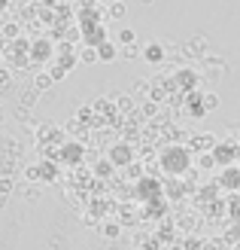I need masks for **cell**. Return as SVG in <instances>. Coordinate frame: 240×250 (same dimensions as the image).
Masks as SVG:
<instances>
[{"instance_id": "6da1fadb", "label": "cell", "mask_w": 240, "mask_h": 250, "mask_svg": "<svg viewBox=\"0 0 240 250\" xmlns=\"http://www.w3.org/2000/svg\"><path fill=\"white\" fill-rule=\"evenodd\" d=\"M28 61H31L34 70H46L49 64H55V46H52V40H34L31 52H28Z\"/></svg>"}, {"instance_id": "7a4b0ae2", "label": "cell", "mask_w": 240, "mask_h": 250, "mask_svg": "<svg viewBox=\"0 0 240 250\" xmlns=\"http://www.w3.org/2000/svg\"><path fill=\"white\" fill-rule=\"evenodd\" d=\"M173 162L180 165V171L188 168V165H192V149L183 146V144L164 146V149H161V168H164V171H173Z\"/></svg>"}, {"instance_id": "3957f363", "label": "cell", "mask_w": 240, "mask_h": 250, "mask_svg": "<svg viewBox=\"0 0 240 250\" xmlns=\"http://www.w3.org/2000/svg\"><path fill=\"white\" fill-rule=\"evenodd\" d=\"M213 159H216L219 168H231L240 162V144L237 141H225V144H216L213 149Z\"/></svg>"}, {"instance_id": "277c9868", "label": "cell", "mask_w": 240, "mask_h": 250, "mask_svg": "<svg viewBox=\"0 0 240 250\" xmlns=\"http://www.w3.org/2000/svg\"><path fill=\"white\" fill-rule=\"evenodd\" d=\"M173 89L180 92V95H192V92H198V83H201V77H198V70H192V67H183V70H173Z\"/></svg>"}, {"instance_id": "5b68a950", "label": "cell", "mask_w": 240, "mask_h": 250, "mask_svg": "<svg viewBox=\"0 0 240 250\" xmlns=\"http://www.w3.org/2000/svg\"><path fill=\"white\" fill-rule=\"evenodd\" d=\"M116 168H128L131 162H134V149L128 146V144H112V149H110V156H107Z\"/></svg>"}, {"instance_id": "8992f818", "label": "cell", "mask_w": 240, "mask_h": 250, "mask_svg": "<svg viewBox=\"0 0 240 250\" xmlns=\"http://www.w3.org/2000/svg\"><path fill=\"white\" fill-rule=\"evenodd\" d=\"M216 134H210V131H204V134H198V137H192V146H188V149H192V153H213V149H216Z\"/></svg>"}, {"instance_id": "52a82bcc", "label": "cell", "mask_w": 240, "mask_h": 250, "mask_svg": "<svg viewBox=\"0 0 240 250\" xmlns=\"http://www.w3.org/2000/svg\"><path fill=\"white\" fill-rule=\"evenodd\" d=\"M122 55V46L116 43V40H107V43H100L97 46V58L104 61V64H112V61H116Z\"/></svg>"}, {"instance_id": "ba28073f", "label": "cell", "mask_w": 240, "mask_h": 250, "mask_svg": "<svg viewBox=\"0 0 240 250\" xmlns=\"http://www.w3.org/2000/svg\"><path fill=\"white\" fill-rule=\"evenodd\" d=\"M222 189H231V192H240V168L231 165V168H222Z\"/></svg>"}, {"instance_id": "9c48e42d", "label": "cell", "mask_w": 240, "mask_h": 250, "mask_svg": "<svg viewBox=\"0 0 240 250\" xmlns=\"http://www.w3.org/2000/svg\"><path fill=\"white\" fill-rule=\"evenodd\" d=\"M164 55H167V49H164L161 43H149V46H143V58L149 61V64H164Z\"/></svg>"}, {"instance_id": "30bf717a", "label": "cell", "mask_w": 240, "mask_h": 250, "mask_svg": "<svg viewBox=\"0 0 240 250\" xmlns=\"http://www.w3.org/2000/svg\"><path fill=\"white\" fill-rule=\"evenodd\" d=\"M185 110L192 116H207V110H204V98H201V92H192V95H185Z\"/></svg>"}, {"instance_id": "8fae6325", "label": "cell", "mask_w": 240, "mask_h": 250, "mask_svg": "<svg viewBox=\"0 0 240 250\" xmlns=\"http://www.w3.org/2000/svg\"><path fill=\"white\" fill-rule=\"evenodd\" d=\"M0 37H3V43H16L21 37V24L18 21H3L0 24Z\"/></svg>"}, {"instance_id": "7c38bea8", "label": "cell", "mask_w": 240, "mask_h": 250, "mask_svg": "<svg viewBox=\"0 0 240 250\" xmlns=\"http://www.w3.org/2000/svg\"><path fill=\"white\" fill-rule=\"evenodd\" d=\"M125 16H128V3H125V0H112L107 6V19L110 21H122Z\"/></svg>"}, {"instance_id": "4fadbf2b", "label": "cell", "mask_w": 240, "mask_h": 250, "mask_svg": "<svg viewBox=\"0 0 240 250\" xmlns=\"http://www.w3.org/2000/svg\"><path fill=\"white\" fill-rule=\"evenodd\" d=\"M52 89V73L49 70H34V92H49Z\"/></svg>"}, {"instance_id": "5bb4252c", "label": "cell", "mask_w": 240, "mask_h": 250, "mask_svg": "<svg viewBox=\"0 0 240 250\" xmlns=\"http://www.w3.org/2000/svg\"><path fill=\"white\" fill-rule=\"evenodd\" d=\"M97 232L104 235V238H110V241L122 238V226H119V223H112V220H107V223H97Z\"/></svg>"}, {"instance_id": "9a60e30c", "label": "cell", "mask_w": 240, "mask_h": 250, "mask_svg": "<svg viewBox=\"0 0 240 250\" xmlns=\"http://www.w3.org/2000/svg\"><path fill=\"white\" fill-rule=\"evenodd\" d=\"M61 149H64V156H61V165H73V162L82 159V146H79V144H76V149H73V144H64Z\"/></svg>"}, {"instance_id": "2e32d148", "label": "cell", "mask_w": 240, "mask_h": 250, "mask_svg": "<svg viewBox=\"0 0 240 250\" xmlns=\"http://www.w3.org/2000/svg\"><path fill=\"white\" fill-rule=\"evenodd\" d=\"M97 49L94 46H79V64H97Z\"/></svg>"}, {"instance_id": "e0dca14e", "label": "cell", "mask_w": 240, "mask_h": 250, "mask_svg": "<svg viewBox=\"0 0 240 250\" xmlns=\"http://www.w3.org/2000/svg\"><path fill=\"white\" fill-rule=\"evenodd\" d=\"M116 43H119L122 49H125V46H134V43H137V31H134V28H122L119 37H116Z\"/></svg>"}, {"instance_id": "ac0fdd59", "label": "cell", "mask_w": 240, "mask_h": 250, "mask_svg": "<svg viewBox=\"0 0 240 250\" xmlns=\"http://www.w3.org/2000/svg\"><path fill=\"white\" fill-rule=\"evenodd\" d=\"M40 177H43V183L58 180V165H52V162H43V165H40Z\"/></svg>"}, {"instance_id": "d6986e66", "label": "cell", "mask_w": 240, "mask_h": 250, "mask_svg": "<svg viewBox=\"0 0 240 250\" xmlns=\"http://www.w3.org/2000/svg\"><path fill=\"white\" fill-rule=\"evenodd\" d=\"M112 168H116V165H112L110 159H100V162H94V177H110V174H112Z\"/></svg>"}, {"instance_id": "ffe728a7", "label": "cell", "mask_w": 240, "mask_h": 250, "mask_svg": "<svg viewBox=\"0 0 240 250\" xmlns=\"http://www.w3.org/2000/svg\"><path fill=\"white\" fill-rule=\"evenodd\" d=\"M201 98H204V110H207V113L219 110V95L216 92H201Z\"/></svg>"}, {"instance_id": "44dd1931", "label": "cell", "mask_w": 240, "mask_h": 250, "mask_svg": "<svg viewBox=\"0 0 240 250\" xmlns=\"http://www.w3.org/2000/svg\"><path fill=\"white\" fill-rule=\"evenodd\" d=\"M125 180H143V165L140 162H131V165L125 168Z\"/></svg>"}, {"instance_id": "7402d4cb", "label": "cell", "mask_w": 240, "mask_h": 250, "mask_svg": "<svg viewBox=\"0 0 240 250\" xmlns=\"http://www.w3.org/2000/svg\"><path fill=\"white\" fill-rule=\"evenodd\" d=\"M198 168L201 171H213V168H219V165H216V159H213V153H201L198 156Z\"/></svg>"}, {"instance_id": "603a6c76", "label": "cell", "mask_w": 240, "mask_h": 250, "mask_svg": "<svg viewBox=\"0 0 240 250\" xmlns=\"http://www.w3.org/2000/svg\"><path fill=\"white\" fill-rule=\"evenodd\" d=\"M122 55L128 58V61H137V58H143V46H140V43H134V46H125V49H122Z\"/></svg>"}, {"instance_id": "cb8c5ba5", "label": "cell", "mask_w": 240, "mask_h": 250, "mask_svg": "<svg viewBox=\"0 0 240 250\" xmlns=\"http://www.w3.org/2000/svg\"><path fill=\"white\" fill-rule=\"evenodd\" d=\"M116 107H119V113H131V110H134L131 95H119V98H116Z\"/></svg>"}, {"instance_id": "d4e9b609", "label": "cell", "mask_w": 240, "mask_h": 250, "mask_svg": "<svg viewBox=\"0 0 240 250\" xmlns=\"http://www.w3.org/2000/svg\"><path fill=\"white\" fill-rule=\"evenodd\" d=\"M158 110H161V107H158V104L152 101V98H149V101H146V104L140 107V113H143L146 119H155V116H158Z\"/></svg>"}, {"instance_id": "484cf974", "label": "cell", "mask_w": 240, "mask_h": 250, "mask_svg": "<svg viewBox=\"0 0 240 250\" xmlns=\"http://www.w3.org/2000/svg\"><path fill=\"white\" fill-rule=\"evenodd\" d=\"M18 195H21V198H28V202H37V198H40V186H21Z\"/></svg>"}, {"instance_id": "4316f807", "label": "cell", "mask_w": 240, "mask_h": 250, "mask_svg": "<svg viewBox=\"0 0 240 250\" xmlns=\"http://www.w3.org/2000/svg\"><path fill=\"white\" fill-rule=\"evenodd\" d=\"M46 70H49V73H52V83H61V80H64V77H67V73H70V70H64V67H61V64H49Z\"/></svg>"}, {"instance_id": "83f0119b", "label": "cell", "mask_w": 240, "mask_h": 250, "mask_svg": "<svg viewBox=\"0 0 240 250\" xmlns=\"http://www.w3.org/2000/svg\"><path fill=\"white\" fill-rule=\"evenodd\" d=\"M9 83H12V70L6 64H0V89H9Z\"/></svg>"}, {"instance_id": "f1b7e54d", "label": "cell", "mask_w": 240, "mask_h": 250, "mask_svg": "<svg viewBox=\"0 0 240 250\" xmlns=\"http://www.w3.org/2000/svg\"><path fill=\"white\" fill-rule=\"evenodd\" d=\"M24 180H31V183H40V165H34V168H24Z\"/></svg>"}, {"instance_id": "f546056e", "label": "cell", "mask_w": 240, "mask_h": 250, "mask_svg": "<svg viewBox=\"0 0 240 250\" xmlns=\"http://www.w3.org/2000/svg\"><path fill=\"white\" fill-rule=\"evenodd\" d=\"M100 3H97V0H76V9L79 12H92V9H97Z\"/></svg>"}, {"instance_id": "4dcf8cb0", "label": "cell", "mask_w": 240, "mask_h": 250, "mask_svg": "<svg viewBox=\"0 0 240 250\" xmlns=\"http://www.w3.org/2000/svg\"><path fill=\"white\" fill-rule=\"evenodd\" d=\"M131 89H134V92H152V83H149V80H134Z\"/></svg>"}, {"instance_id": "1f68e13d", "label": "cell", "mask_w": 240, "mask_h": 250, "mask_svg": "<svg viewBox=\"0 0 240 250\" xmlns=\"http://www.w3.org/2000/svg\"><path fill=\"white\" fill-rule=\"evenodd\" d=\"M143 250H158V238H149V244H143Z\"/></svg>"}, {"instance_id": "d6a6232c", "label": "cell", "mask_w": 240, "mask_h": 250, "mask_svg": "<svg viewBox=\"0 0 240 250\" xmlns=\"http://www.w3.org/2000/svg\"><path fill=\"white\" fill-rule=\"evenodd\" d=\"M97 3H100V6H110V3H112V0H97Z\"/></svg>"}, {"instance_id": "836d02e7", "label": "cell", "mask_w": 240, "mask_h": 250, "mask_svg": "<svg viewBox=\"0 0 240 250\" xmlns=\"http://www.w3.org/2000/svg\"><path fill=\"white\" fill-rule=\"evenodd\" d=\"M6 3H9V0H0V9H3V6H6Z\"/></svg>"}, {"instance_id": "e575fe53", "label": "cell", "mask_w": 240, "mask_h": 250, "mask_svg": "<svg viewBox=\"0 0 240 250\" xmlns=\"http://www.w3.org/2000/svg\"><path fill=\"white\" fill-rule=\"evenodd\" d=\"M140 3H152V0H140Z\"/></svg>"}, {"instance_id": "d590c367", "label": "cell", "mask_w": 240, "mask_h": 250, "mask_svg": "<svg viewBox=\"0 0 240 250\" xmlns=\"http://www.w3.org/2000/svg\"><path fill=\"white\" fill-rule=\"evenodd\" d=\"M237 144H240V137H237Z\"/></svg>"}, {"instance_id": "8d00e7d4", "label": "cell", "mask_w": 240, "mask_h": 250, "mask_svg": "<svg viewBox=\"0 0 240 250\" xmlns=\"http://www.w3.org/2000/svg\"><path fill=\"white\" fill-rule=\"evenodd\" d=\"M237 168H240V162H237Z\"/></svg>"}]
</instances>
